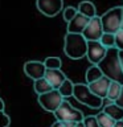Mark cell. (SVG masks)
I'll return each mask as SVG.
<instances>
[{"instance_id": "cell-4", "label": "cell", "mask_w": 123, "mask_h": 127, "mask_svg": "<svg viewBox=\"0 0 123 127\" xmlns=\"http://www.w3.org/2000/svg\"><path fill=\"white\" fill-rule=\"evenodd\" d=\"M121 13L122 7H114L101 16L103 33L117 34L121 31Z\"/></svg>"}, {"instance_id": "cell-2", "label": "cell", "mask_w": 123, "mask_h": 127, "mask_svg": "<svg viewBox=\"0 0 123 127\" xmlns=\"http://www.w3.org/2000/svg\"><path fill=\"white\" fill-rule=\"evenodd\" d=\"M63 52L71 60H79L86 56L87 41L82 34L66 33L65 42H63Z\"/></svg>"}, {"instance_id": "cell-27", "label": "cell", "mask_w": 123, "mask_h": 127, "mask_svg": "<svg viewBox=\"0 0 123 127\" xmlns=\"http://www.w3.org/2000/svg\"><path fill=\"white\" fill-rule=\"evenodd\" d=\"M114 103H117V105L119 106V107H122L123 109V86H122V91H121V95L118 97V99L115 101Z\"/></svg>"}, {"instance_id": "cell-7", "label": "cell", "mask_w": 123, "mask_h": 127, "mask_svg": "<svg viewBox=\"0 0 123 127\" xmlns=\"http://www.w3.org/2000/svg\"><path fill=\"white\" fill-rule=\"evenodd\" d=\"M102 34H103V28H102V23H101L99 16L90 19L87 27L82 32V36L85 37L86 41H99Z\"/></svg>"}, {"instance_id": "cell-25", "label": "cell", "mask_w": 123, "mask_h": 127, "mask_svg": "<svg viewBox=\"0 0 123 127\" xmlns=\"http://www.w3.org/2000/svg\"><path fill=\"white\" fill-rule=\"evenodd\" d=\"M115 48L118 50H123V31L122 29L115 34Z\"/></svg>"}, {"instance_id": "cell-12", "label": "cell", "mask_w": 123, "mask_h": 127, "mask_svg": "<svg viewBox=\"0 0 123 127\" xmlns=\"http://www.w3.org/2000/svg\"><path fill=\"white\" fill-rule=\"evenodd\" d=\"M90 19H87L86 16L81 13H77V16L67 23V33H75V34H82V32L85 31L87 27Z\"/></svg>"}, {"instance_id": "cell-19", "label": "cell", "mask_w": 123, "mask_h": 127, "mask_svg": "<svg viewBox=\"0 0 123 127\" xmlns=\"http://www.w3.org/2000/svg\"><path fill=\"white\" fill-rule=\"evenodd\" d=\"M58 91H60V94L62 95L63 99L67 98V97H73V94H74V83L71 82L69 78H66L62 85L58 87Z\"/></svg>"}, {"instance_id": "cell-29", "label": "cell", "mask_w": 123, "mask_h": 127, "mask_svg": "<svg viewBox=\"0 0 123 127\" xmlns=\"http://www.w3.org/2000/svg\"><path fill=\"white\" fill-rule=\"evenodd\" d=\"M119 61H121V66L123 70V50H119Z\"/></svg>"}, {"instance_id": "cell-5", "label": "cell", "mask_w": 123, "mask_h": 127, "mask_svg": "<svg viewBox=\"0 0 123 127\" xmlns=\"http://www.w3.org/2000/svg\"><path fill=\"white\" fill-rule=\"evenodd\" d=\"M54 117L57 121L60 122H74V123H79L83 122V114L82 111H79L78 109H75L70 105L67 101L63 99V102L61 103V106L54 111Z\"/></svg>"}, {"instance_id": "cell-22", "label": "cell", "mask_w": 123, "mask_h": 127, "mask_svg": "<svg viewBox=\"0 0 123 127\" xmlns=\"http://www.w3.org/2000/svg\"><path fill=\"white\" fill-rule=\"evenodd\" d=\"M99 42L102 44L106 49H110V48H115V34L111 33H103Z\"/></svg>"}, {"instance_id": "cell-13", "label": "cell", "mask_w": 123, "mask_h": 127, "mask_svg": "<svg viewBox=\"0 0 123 127\" xmlns=\"http://www.w3.org/2000/svg\"><path fill=\"white\" fill-rule=\"evenodd\" d=\"M44 78H45L46 81L50 83V86L53 87L54 90H58V87L61 86L62 83H63V81L66 79V75H65V73H63L61 69H57V70H49V69H46Z\"/></svg>"}, {"instance_id": "cell-10", "label": "cell", "mask_w": 123, "mask_h": 127, "mask_svg": "<svg viewBox=\"0 0 123 127\" xmlns=\"http://www.w3.org/2000/svg\"><path fill=\"white\" fill-rule=\"evenodd\" d=\"M45 71H46V67L41 61H28L24 64V73L33 81L44 78Z\"/></svg>"}, {"instance_id": "cell-17", "label": "cell", "mask_w": 123, "mask_h": 127, "mask_svg": "<svg viewBox=\"0 0 123 127\" xmlns=\"http://www.w3.org/2000/svg\"><path fill=\"white\" fill-rule=\"evenodd\" d=\"M102 77H103V73L101 71V69H99L97 65L90 66L89 69L86 70V82H87V85L98 81V79H101Z\"/></svg>"}, {"instance_id": "cell-28", "label": "cell", "mask_w": 123, "mask_h": 127, "mask_svg": "<svg viewBox=\"0 0 123 127\" xmlns=\"http://www.w3.org/2000/svg\"><path fill=\"white\" fill-rule=\"evenodd\" d=\"M52 127H66L65 126V123L63 122H60V121H56L53 125H52Z\"/></svg>"}, {"instance_id": "cell-33", "label": "cell", "mask_w": 123, "mask_h": 127, "mask_svg": "<svg viewBox=\"0 0 123 127\" xmlns=\"http://www.w3.org/2000/svg\"><path fill=\"white\" fill-rule=\"evenodd\" d=\"M4 110V102H3V99L0 98V111H3Z\"/></svg>"}, {"instance_id": "cell-30", "label": "cell", "mask_w": 123, "mask_h": 127, "mask_svg": "<svg viewBox=\"0 0 123 127\" xmlns=\"http://www.w3.org/2000/svg\"><path fill=\"white\" fill-rule=\"evenodd\" d=\"M63 123H65L66 127H74L75 125H77V123H74V122H63Z\"/></svg>"}, {"instance_id": "cell-20", "label": "cell", "mask_w": 123, "mask_h": 127, "mask_svg": "<svg viewBox=\"0 0 123 127\" xmlns=\"http://www.w3.org/2000/svg\"><path fill=\"white\" fill-rule=\"evenodd\" d=\"M44 65L49 70H57V69H61L62 62H61V58L58 57H46L45 61H44Z\"/></svg>"}, {"instance_id": "cell-31", "label": "cell", "mask_w": 123, "mask_h": 127, "mask_svg": "<svg viewBox=\"0 0 123 127\" xmlns=\"http://www.w3.org/2000/svg\"><path fill=\"white\" fill-rule=\"evenodd\" d=\"M114 127H123V121H117L115 122Z\"/></svg>"}, {"instance_id": "cell-9", "label": "cell", "mask_w": 123, "mask_h": 127, "mask_svg": "<svg viewBox=\"0 0 123 127\" xmlns=\"http://www.w3.org/2000/svg\"><path fill=\"white\" fill-rule=\"evenodd\" d=\"M106 52H107V49L99 41H87L86 57H87V60H89L90 64L98 65V64L105 58Z\"/></svg>"}, {"instance_id": "cell-26", "label": "cell", "mask_w": 123, "mask_h": 127, "mask_svg": "<svg viewBox=\"0 0 123 127\" xmlns=\"http://www.w3.org/2000/svg\"><path fill=\"white\" fill-rule=\"evenodd\" d=\"M11 125V118L3 111H0V127H8Z\"/></svg>"}, {"instance_id": "cell-21", "label": "cell", "mask_w": 123, "mask_h": 127, "mask_svg": "<svg viewBox=\"0 0 123 127\" xmlns=\"http://www.w3.org/2000/svg\"><path fill=\"white\" fill-rule=\"evenodd\" d=\"M97 117V121L99 123V126L101 127H114L115 125V121L114 119H111L107 114H105L102 111V113H99L98 115H95Z\"/></svg>"}, {"instance_id": "cell-32", "label": "cell", "mask_w": 123, "mask_h": 127, "mask_svg": "<svg viewBox=\"0 0 123 127\" xmlns=\"http://www.w3.org/2000/svg\"><path fill=\"white\" fill-rule=\"evenodd\" d=\"M121 29L123 31V7H122V13H121Z\"/></svg>"}, {"instance_id": "cell-18", "label": "cell", "mask_w": 123, "mask_h": 127, "mask_svg": "<svg viewBox=\"0 0 123 127\" xmlns=\"http://www.w3.org/2000/svg\"><path fill=\"white\" fill-rule=\"evenodd\" d=\"M122 86L119 82H115V81H111L110 86H109V91H107V99L110 102H115L118 99V97L121 95V91H122Z\"/></svg>"}, {"instance_id": "cell-23", "label": "cell", "mask_w": 123, "mask_h": 127, "mask_svg": "<svg viewBox=\"0 0 123 127\" xmlns=\"http://www.w3.org/2000/svg\"><path fill=\"white\" fill-rule=\"evenodd\" d=\"M78 13V9L77 8H74V7H66L65 9H63V20L65 21H71L75 16H77Z\"/></svg>"}, {"instance_id": "cell-1", "label": "cell", "mask_w": 123, "mask_h": 127, "mask_svg": "<svg viewBox=\"0 0 123 127\" xmlns=\"http://www.w3.org/2000/svg\"><path fill=\"white\" fill-rule=\"evenodd\" d=\"M105 77H107L110 81L119 82L123 85V70L119 61V50L117 48H110L106 52L105 58L97 65Z\"/></svg>"}, {"instance_id": "cell-15", "label": "cell", "mask_w": 123, "mask_h": 127, "mask_svg": "<svg viewBox=\"0 0 123 127\" xmlns=\"http://www.w3.org/2000/svg\"><path fill=\"white\" fill-rule=\"evenodd\" d=\"M78 13H81L83 16H86L87 19H93L97 16V9H95V5L89 0H83L78 4Z\"/></svg>"}, {"instance_id": "cell-11", "label": "cell", "mask_w": 123, "mask_h": 127, "mask_svg": "<svg viewBox=\"0 0 123 127\" xmlns=\"http://www.w3.org/2000/svg\"><path fill=\"white\" fill-rule=\"evenodd\" d=\"M110 83H111L110 79L103 75L101 79H98V81H95L93 83H89L87 86H89V89H90L91 93H94L97 97L103 99V98H107V91H109Z\"/></svg>"}, {"instance_id": "cell-24", "label": "cell", "mask_w": 123, "mask_h": 127, "mask_svg": "<svg viewBox=\"0 0 123 127\" xmlns=\"http://www.w3.org/2000/svg\"><path fill=\"white\" fill-rule=\"evenodd\" d=\"M83 125H85V127H101L95 115H87V117H85L83 118Z\"/></svg>"}, {"instance_id": "cell-16", "label": "cell", "mask_w": 123, "mask_h": 127, "mask_svg": "<svg viewBox=\"0 0 123 127\" xmlns=\"http://www.w3.org/2000/svg\"><path fill=\"white\" fill-rule=\"evenodd\" d=\"M33 89L36 91L37 95H41V94H45V93H49V91L53 90V87L50 86V83L46 81L45 78H40V79H36L34 83H33Z\"/></svg>"}, {"instance_id": "cell-8", "label": "cell", "mask_w": 123, "mask_h": 127, "mask_svg": "<svg viewBox=\"0 0 123 127\" xmlns=\"http://www.w3.org/2000/svg\"><path fill=\"white\" fill-rule=\"evenodd\" d=\"M37 9L48 17H54L62 11L63 0H37Z\"/></svg>"}, {"instance_id": "cell-14", "label": "cell", "mask_w": 123, "mask_h": 127, "mask_svg": "<svg viewBox=\"0 0 123 127\" xmlns=\"http://www.w3.org/2000/svg\"><path fill=\"white\" fill-rule=\"evenodd\" d=\"M103 113L107 114L111 119H114L115 122L123 121V109L119 107L117 103H114V102H110L109 105H106L103 107Z\"/></svg>"}, {"instance_id": "cell-6", "label": "cell", "mask_w": 123, "mask_h": 127, "mask_svg": "<svg viewBox=\"0 0 123 127\" xmlns=\"http://www.w3.org/2000/svg\"><path fill=\"white\" fill-rule=\"evenodd\" d=\"M62 102H63L62 95L60 94L58 90H54V89L52 91H49V93L38 95L40 106H41L45 111H49V113H54V111L61 106Z\"/></svg>"}, {"instance_id": "cell-34", "label": "cell", "mask_w": 123, "mask_h": 127, "mask_svg": "<svg viewBox=\"0 0 123 127\" xmlns=\"http://www.w3.org/2000/svg\"><path fill=\"white\" fill-rule=\"evenodd\" d=\"M74 127H85V125H83V122H79V123H77Z\"/></svg>"}, {"instance_id": "cell-3", "label": "cell", "mask_w": 123, "mask_h": 127, "mask_svg": "<svg viewBox=\"0 0 123 127\" xmlns=\"http://www.w3.org/2000/svg\"><path fill=\"white\" fill-rule=\"evenodd\" d=\"M73 97L79 103L85 105L91 109H99L103 105V99L97 97L94 93H91L89 86L85 83H74V94Z\"/></svg>"}]
</instances>
